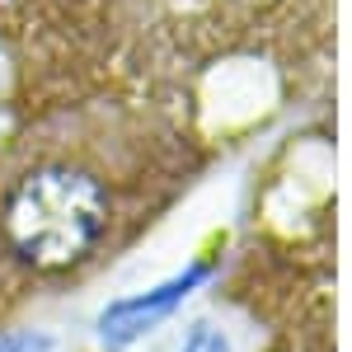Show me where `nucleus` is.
<instances>
[{
  "mask_svg": "<svg viewBox=\"0 0 352 352\" xmlns=\"http://www.w3.org/2000/svg\"><path fill=\"white\" fill-rule=\"evenodd\" d=\"M0 352H56V343H52V333L19 329V333H0Z\"/></svg>",
  "mask_w": 352,
  "mask_h": 352,
  "instance_id": "obj_4",
  "label": "nucleus"
},
{
  "mask_svg": "<svg viewBox=\"0 0 352 352\" xmlns=\"http://www.w3.org/2000/svg\"><path fill=\"white\" fill-rule=\"evenodd\" d=\"M202 277H207V263H197V268L169 277L164 287L146 292V296H127V300H118V305H109V310L99 315V333H104V343H109V348H127V343L141 338L151 324H160L164 315L188 296Z\"/></svg>",
  "mask_w": 352,
  "mask_h": 352,
  "instance_id": "obj_2",
  "label": "nucleus"
},
{
  "mask_svg": "<svg viewBox=\"0 0 352 352\" xmlns=\"http://www.w3.org/2000/svg\"><path fill=\"white\" fill-rule=\"evenodd\" d=\"M179 352H235V348H230V338H226L221 329H212V324H192V329H188V338L179 343Z\"/></svg>",
  "mask_w": 352,
  "mask_h": 352,
  "instance_id": "obj_3",
  "label": "nucleus"
},
{
  "mask_svg": "<svg viewBox=\"0 0 352 352\" xmlns=\"http://www.w3.org/2000/svg\"><path fill=\"white\" fill-rule=\"evenodd\" d=\"M136 136L122 118L71 113L14 146L0 169V277L61 282L109 254L127 221V146Z\"/></svg>",
  "mask_w": 352,
  "mask_h": 352,
  "instance_id": "obj_1",
  "label": "nucleus"
}]
</instances>
